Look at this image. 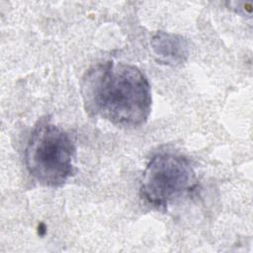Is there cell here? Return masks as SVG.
I'll list each match as a JSON object with an SVG mask.
<instances>
[{
	"label": "cell",
	"mask_w": 253,
	"mask_h": 253,
	"mask_svg": "<svg viewBox=\"0 0 253 253\" xmlns=\"http://www.w3.org/2000/svg\"><path fill=\"white\" fill-rule=\"evenodd\" d=\"M86 113L118 126L143 125L151 111L146 76L131 64L107 60L92 66L81 81Z\"/></svg>",
	"instance_id": "6da1fadb"
},
{
	"label": "cell",
	"mask_w": 253,
	"mask_h": 253,
	"mask_svg": "<svg viewBox=\"0 0 253 253\" xmlns=\"http://www.w3.org/2000/svg\"><path fill=\"white\" fill-rule=\"evenodd\" d=\"M76 148L70 135L47 119L36 124L25 149L30 175L46 187L62 186L73 176Z\"/></svg>",
	"instance_id": "7a4b0ae2"
},
{
	"label": "cell",
	"mask_w": 253,
	"mask_h": 253,
	"mask_svg": "<svg viewBox=\"0 0 253 253\" xmlns=\"http://www.w3.org/2000/svg\"><path fill=\"white\" fill-rule=\"evenodd\" d=\"M196 181L195 171L185 156L157 153L143 172L140 195L149 205L165 209L175 199L193 190Z\"/></svg>",
	"instance_id": "3957f363"
},
{
	"label": "cell",
	"mask_w": 253,
	"mask_h": 253,
	"mask_svg": "<svg viewBox=\"0 0 253 253\" xmlns=\"http://www.w3.org/2000/svg\"><path fill=\"white\" fill-rule=\"evenodd\" d=\"M150 45L158 62L166 65H180L189 55V44L180 35L157 32L150 41Z\"/></svg>",
	"instance_id": "277c9868"
}]
</instances>
